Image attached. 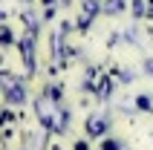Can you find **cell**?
<instances>
[{
  "label": "cell",
  "instance_id": "cell-10",
  "mask_svg": "<svg viewBox=\"0 0 153 150\" xmlns=\"http://www.w3.org/2000/svg\"><path fill=\"white\" fill-rule=\"evenodd\" d=\"M147 17H153V0L147 3Z\"/></svg>",
  "mask_w": 153,
  "mask_h": 150
},
{
  "label": "cell",
  "instance_id": "cell-4",
  "mask_svg": "<svg viewBox=\"0 0 153 150\" xmlns=\"http://www.w3.org/2000/svg\"><path fill=\"white\" fill-rule=\"evenodd\" d=\"M110 90H113L110 78H98V84H95V95H101V98H107V95H110Z\"/></svg>",
  "mask_w": 153,
  "mask_h": 150
},
{
  "label": "cell",
  "instance_id": "cell-11",
  "mask_svg": "<svg viewBox=\"0 0 153 150\" xmlns=\"http://www.w3.org/2000/svg\"><path fill=\"white\" fill-rule=\"evenodd\" d=\"M147 69H150V72H153V61H150V64H147Z\"/></svg>",
  "mask_w": 153,
  "mask_h": 150
},
{
  "label": "cell",
  "instance_id": "cell-6",
  "mask_svg": "<svg viewBox=\"0 0 153 150\" xmlns=\"http://www.w3.org/2000/svg\"><path fill=\"white\" fill-rule=\"evenodd\" d=\"M136 104H139L142 110H153V101L147 98V95H139V101H136Z\"/></svg>",
  "mask_w": 153,
  "mask_h": 150
},
{
  "label": "cell",
  "instance_id": "cell-2",
  "mask_svg": "<svg viewBox=\"0 0 153 150\" xmlns=\"http://www.w3.org/2000/svg\"><path fill=\"white\" fill-rule=\"evenodd\" d=\"M20 52H23L26 67L32 69V67H35V55H32V38H23V41H20Z\"/></svg>",
  "mask_w": 153,
  "mask_h": 150
},
{
  "label": "cell",
  "instance_id": "cell-7",
  "mask_svg": "<svg viewBox=\"0 0 153 150\" xmlns=\"http://www.w3.org/2000/svg\"><path fill=\"white\" fill-rule=\"evenodd\" d=\"M61 92H64L61 87H49V90H46V95H49L52 101H58V98H61Z\"/></svg>",
  "mask_w": 153,
  "mask_h": 150
},
{
  "label": "cell",
  "instance_id": "cell-5",
  "mask_svg": "<svg viewBox=\"0 0 153 150\" xmlns=\"http://www.w3.org/2000/svg\"><path fill=\"white\" fill-rule=\"evenodd\" d=\"M101 150H121V142H113V139H104Z\"/></svg>",
  "mask_w": 153,
  "mask_h": 150
},
{
  "label": "cell",
  "instance_id": "cell-8",
  "mask_svg": "<svg viewBox=\"0 0 153 150\" xmlns=\"http://www.w3.org/2000/svg\"><path fill=\"white\" fill-rule=\"evenodd\" d=\"M3 43H6V46L12 43V32H9V26H3Z\"/></svg>",
  "mask_w": 153,
  "mask_h": 150
},
{
  "label": "cell",
  "instance_id": "cell-1",
  "mask_svg": "<svg viewBox=\"0 0 153 150\" xmlns=\"http://www.w3.org/2000/svg\"><path fill=\"white\" fill-rule=\"evenodd\" d=\"M87 130H90V136H101L104 130H107V118H101V116H90V121H87Z\"/></svg>",
  "mask_w": 153,
  "mask_h": 150
},
{
  "label": "cell",
  "instance_id": "cell-3",
  "mask_svg": "<svg viewBox=\"0 0 153 150\" xmlns=\"http://www.w3.org/2000/svg\"><path fill=\"white\" fill-rule=\"evenodd\" d=\"M6 98H9V101H15V104H20L26 95H23V90H20L17 84H12V87H6Z\"/></svg>",
  "mask_w": 153,
  "mask_h": 150
},
{
  "label": "cell",
  "instance_id": "cell-9",
  "mask_svg": "<svg viewBox=\"0 0 153 150\" xmlns=\"http://www.w3.org/2000/svg\"><path fill=\"white\" fill-rule=\"evenodd\" d=\"M75 150H87V142H75Z\"/></svg>",
  "mask_w": 153,
  "mask_h": 150
}]
</instances>
